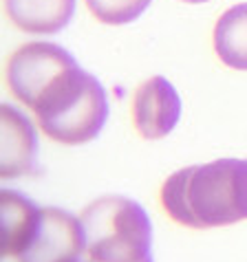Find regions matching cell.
Listing matches in <instances>:
<instances>
[{"mask_svg":"<svg viewBox=\"0 0 247 262\" xmlns=\"http://www.w3.org/2000/svg\"><path fill=\"white\" fill-rule=\"evenodd\" d=\"M161 205L174 223L192 229L225 227L247 218V161L216 159L188 165L161 185Z\"/></svg>","mask_w":247,"mask_h":262,"instance_id":"1","label":"cell"},{"mask_svg":"<svg viewBox=\"0 0 247 262\" xmlns=\"http://www.w3.org/2000/svg\"><path fill=\"white\" fill-rule=\"evenodd\" d=\"M49 139L64 145L89 143L108 119V97L99 79L79 64L51 82L31 108Z\"/></svg>","mask_w":247,"mask_h":262,"instance_id":"2","label":"cell"},{"mask_svg":"<svg viewBox=\"0 0 247 262\" xmlns=\"http://www.w3.org/2000/svg\"><path fill=\"white\" fill-rule=\"evenodd\" d=\"M79 218L91 262H152V225L137 201L101 196L84 207Z\"/></svg>","mask_w":247,"mask_h":262,"instance_id":"3","label":"cell"},{"mask_svg":"<svg viewBox=\"0 0 247 262\" xmlns=\"http://www.w3.org/2000/svg\"><path fill=\"white\" fill-rule=\"evenodd\" d=\"M73 67H77V60L60 45L27 42L7 62V86L25 106L33 108L42 91Z\"/></svg>","mask_w":247,"mask_h":262,"instance_id":"4","label":"cell"},{"mask_svg":"<svg viewBox=\"0 0 247 262\" xmlns=\"http://www.w3.org/2000/svg\"><path fill=\"white\" fill-rule=\"evenodd\" d=\"M82 253H86L82 218L57 207H42L35 236L18 262H82Z\"/></svg>","mask_w":247,"mask_h":262,"instance_id":"5","label":"cell"},{"mask_svg":"<svg viewBox=\"0 0 247 262\" xmlns=\"http://www.w3.org/2000/svg\"><path fill=\"white\" fill-rule=\"evenodd\" d=\"M181 119V97L163 75L146 79L133 97V123L143 139H163Z\"/></svg>","mask_w":247,"mask_h":262,"instance_id":"6","label":"cell"},{"mask_svg":"<svg viewBox=\"0 0 247 262\" xmlns=\"http://www.w3.org/2000/svg\"><path fill=\"white\" fill-rule=\"evenodd\" d=\"M0 174L3 179H16L35 172L38 161V137L27 115L11 104L0 108Z\"/></svg>","mask_w":247,"mask_h":262,"instance_id":"7","label":"cell"},{"mask_svg":"<svg viewBox=\"0 0 247 262\" xmlns=\"http://www.w3.org/2000/svg\"><path fill=\"white\" fill-rule=\"evenodd\" d=\"M40 212L31 199L16 190L0 194V218H3V256L18 258L35 236L40 225Z\"/></svg>","mask_w":247,"mask_h":262,"instance_id":"8","label":"cell"},{"mask_svg":"<svg viewBox=\"0 0 247 262\" xmlns=\"http://www.w3.org/2000/svg\"><path fill=\"white\" fill-rule=\"evenodd\" d=\"M9 20L25 33H57L75 16V0H5Z\"/></svg>","mask_w":247,"mask_h":262,"instance_id":"9","label":"cell"},{"mask_svg":"<svg viewBox=\"0 0 247 262\" xmlns=\"http://www.w3.org/2000/svg\"><path fill=\"white\" fill-rule=\"evenodd\" d=\"M214 51L225 67L247 71V3L225 9L216 20Z\"/></svg>","mask_w":247,"mask_h":262,"instance_id":"10","label":"cell"},{"mask_svg":"<svg viewBox=\"0 0 247 262\" xmlns=\"http://www.w3.org/2000/svg\"><path fill=\"white\" fill-rule=\"evenodd\" d=\"M86 7L104 25L133 23L150 7V0H86Z\"/></svg>","mask_w":247,"mask_h":262,"instance_id":"11","label":"cell"},{"mask_svg":"<svg viewBox=\"0 0 247 262\" xmlns=\"http://www.w3.org/2000/svg\"><path fill=\"white\" fill-rule=\"evenodd\" d=\"M183 3H208V0H183Z\"/></svg>","mask_w":247,"mask_h":262,"instance_id":"12","label":"cell"},{"mask_svg":"<svg viewBox=\"0 0 247 262\" xmlns=\"http://www.w3.org/2000/svg\"><path fill=\"white\" fill-rule=\"evenodd\" d=\"M86 262H91V260H86Z\"/></svg>","mask_w":247,"mask_h":262,"instance_id":"13","label":"cell"}]
</instances>
